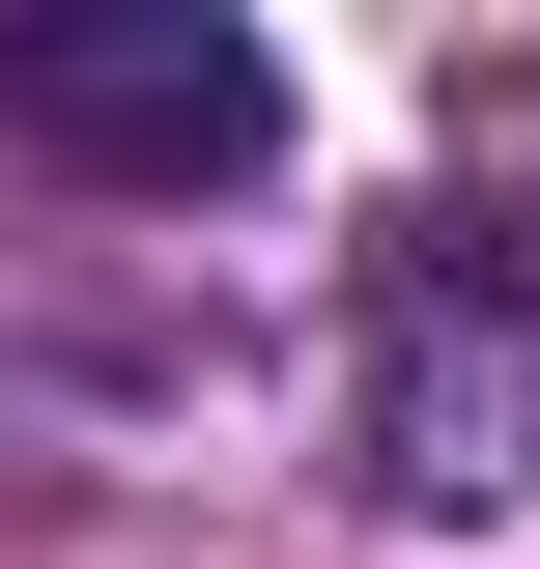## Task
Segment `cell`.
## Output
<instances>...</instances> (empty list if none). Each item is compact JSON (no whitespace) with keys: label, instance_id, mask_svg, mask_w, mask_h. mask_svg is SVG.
Segmentation results:
<instances>
[{"label":"cell","instance_id":"cell-1","mask_svg":"<svg viewBox=\"0 0 540 569\" xmlns=\"http://www.w3.org/2000/svg\"><path fill=\"white\" fill-rule=\"evenodd\" d=\"M341 485L370 512H540V228H427L370 284V370H341Z\"/></svg>","mask_w":540,"mask_h":569},{"label":"cell","instance_id":"cell-2","mask_svg":"<svg viewBox=\"0 0 540 569\" xmlns=\"http://www.w3.org/2000/svg\"><path fill=\"white\" fill-rule=\"evenodd\" d=\"M0 142H58L114 200H228L284 142V58L228 0H29V29H0Z\"/></svg>","mask_w":540,"mask_h":569}]
</instances>
